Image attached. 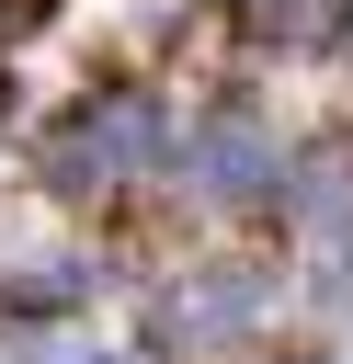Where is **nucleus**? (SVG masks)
Returning a JSON list of instances; mask_svg holds the SVG:
<instances>
[{
	"instance_id": "obj_1",
	"label": "nucleus",
	"mask_w": 353,
	"mask_h": 364,
	"mask_svg": "<svg viewBox=\"0 0 353 364\" xmlns=\"http://www.w3.org/2000/svg\"><path fill=\"white\" fill-rule=\"evenodd\" d=\"M23 171H34V193L68 205V216H125V205L171 193V171H182V102H171L159 80H80V91L34 125Z\"/></svg>"
},
{
	"instance_id": "obj_2",
	"label": "nucleus",
	"mask_w": 353,
	"mask_h": 364,
	"mask_svg": "<svg viewBox=\"0 0 353 364\" xmlns=\"http://www.w3.org/2000/svg\"><path fill=\"white\" fill-rule=\"evenodd\" d=\"M273 307H285V262L205 250V262H171L137 284V353L148 364H239L273 341Z\"/></svg>"
},
{
	"instance_id": "obj_3",
	"label": "nucleus",
	"mask_w": 353,
	"mask_h": 364,
	"mask_svg": "<svg viewBox=\"0 0 353 364\" xmlns=\"http://www.w3.org/2000/svg\"><path fill=\"white\" fill-rule=\"evenodd\" d=\"M285 159H296V136H285L251 91H216V102L182 114V171H171V193H182L205 228H262V216H285Z\"/></svg>"
},
{
	"instance_id": "obj_4",
	"label": "nucleus",
	"mask_w": 353,
	"mask_h": 364,
	"mask_svg": "<svg viewBox=\"0 0 353 364\" xmlns=\"http://www.w3.org/2000/svg\"><path fill=\"white\" fill-rule=\"evenodd\" d=\"M114 284H137L114 250H91V239H68V250H23V262H0V330H80Z\"/></svg>"
},
{
	"instance_id": "obj_5",
	"label": "nucleus",
	"mask_w": 353,
	"mask_h": 364,
	"mask_svg": "<svg viewBox=\"0 0 353 364\" xmlns=\"http://www.w3.org/2000/svg\"><path fill=\"white\" fill-rule=\"evenodd\" d=\"M296 250H319V239H353V125H319V136H296V159H285V216H273Z\"/></svg>"
},
{
	"instance_id": "obj_6",
	"label": "nucleus",
	"mask_w": 353,
	"mask_h": 364,
	"mask_svg": "<svg viewBox=\"0 0 353 364\" xmlns=\"http://www.w3.org/2000/svg\"><path fill=\"white\" fill-rule=\"evenodd\" d=\"M205 11H228V34L251 57H330V46H353V0H205Z\"/></svg>"
},
{
	"instance_id": "obj_7",
	"label": "nucleus",
	"mask_w": 353,
	"mask_h": 364,
	"mask_svg": "<svg viewBox=\"0 0 353 364\" xmlns=\"http://www.w3.org/2000/svg\"><path fill=\"white\" fill-rule=\"evenodd\" d=\"M296 307H307L319 330H353V239H319V250H296Z\"/></svg>"
},
{
	"instance_id": "obj_8",
	"label": "nucleus",
	"mask_w": 353,
	"mask_h": 364,
	"mask_svg": "<svg viewBox=\"0 0 353 364\" xmlns=\"http://www.w3.org/2000/svg\"><path fill=\"white\" fill-rule=\"evenodd\" d=\"M11 364H148V353H114L91 330H11Z\"/></svg>"
},
{
	"instance_id": "obj_9",
	"label": "nucleus",
	"mask_w": 353,
	"mask_h": 364,
	"mask_svg": "<svg viewBox=\"0 0 353 364\" xmlns=\"http://www.w3.org/2000/svg\"><path fill=\"white\" fill-rule=\"evenodd\" d=\"M239 364H342L330 341H262V353H239Z\"/></svg>"
}]
</instances>
